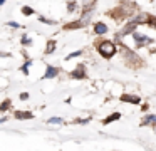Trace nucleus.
<instances>
[{"label": "nucleus", "mask_w": 156, "mask_h": 151, "mask_svg": "<svg viewBox=\"0 0 156 151\" xmlns=\"http://www.w3.org/2000/svg\"><path fill=\"white\" fill-rule=\"evenodd\" d=\"M98 50H99V54H101L102 57L109 59V57H112L116 54V45L112 42H109V40H104V42H101L98 45Z\"/></svg>", "instance_id": "1"}, {"label": "nucleus", "mask_w": 156, "mask_h": 151, "mask_svg": "<svg viewBox=\"0 0 156 151\" xmlns=\"http://www.w3.org/2000/svg\"><path fill=\"white\" fill-rule=\"evenodd\" d=\"M133 39L136 40V44H138V47L144 45V44H149L151 42V39L146 35H143V34H138V32H133Z\"/></svg>", "instance_id": "2"}, {"label": "nucleus", "mask_w": 156, "mask_h": 151, "mask_svg": "<svg viewBox=\"0 0 156 151\" xmlns=\"http://www.w3.org/2000/svg\"><path fill=\"white\" fill-rule=\"evenodd\" d=\"M57 74H59V69H57V67L47 66V67H45V74H44V77H45V79H52V77H55Z\"/></svg>", "instance_id": "3"}, {"label": "nucleus", "mask_w": 156, "mask_h": 151, "mask_svg": "<svg viewBox=\"0 0 156 151\" xmlns=\"http://www.w3.org/2000/svg\"><path fill=\"white\" fill-rule=\"evenodd\" d=\"M71 77H74V79H84V77H86L84 66H79L76 70H72V72H71Z\"/></svg>", "instance_id": "4"}, {"label": "nucleus", "mask_w": 156, "mask_h": 151, "mask_svg": "<svg viewBox=\"0 0 156 151\" xmlns=\"http://www.w3.org/2000/svg\"><path fill=\"white\" fill-rule=\"evenodd\" d=\"M94 32L98 34V35H102V34L108 32V25H106V23H102V22H98L94 25Z\"/></svg>", "instance_id": "5"}, {"label": "nucleus", "mask_w": 156, "mask_h": 151, "mask_svg": "<svg viewBox=\"0 0 156 151\" xmlns=\"http://www.w3.org/2000/svg\"><path fill=\"white\" fill-rule=\"evenodd\" d=\"M143 126H146V124H151V126H156V116L154 114H148V116H144V119L141 121Z\"/></svg>", "instance_id": "6"}, {"label": "nucleus", "mask_w": 156, "mask_h": 151, "mask_svg": "<svg viewBox=\"0 0 156 151\" xmlns=\"http://www.w3.org/2000/svg\"><path fill=\"white\" fill-rule=\"evenodd\" d=\"M15 117H17V119H32L34 114L29 113V111H17V113H15Z\"/></svg>", "instance_id": "7"}, {"label": "nucleus", "mask_w": 156, "mask_h": 151, "mask_svg": "<svg viewBox=\"0 0 156 151\" xmlns=\"http://www.w3.org/2000/svg\"><path fill=\"white\" fill-rule=\"evenodd\" d=\"M121 101H124V102L138 104V102H139V97H138V96H129V94H124V96H121Z\"/></svg>", "instance_id": "8"}, {"label": "nucleus", "mask_w": 156, "mask_h": 151, "mask_svg": "<svg viewBox=\"0 0 156 151\" xmlns=\"http://www.w3.org/2000/svg\"><path fill=\"white\" fill-rule=\"evenodd\" d=\"M119 117H121V114H119V113H114V114H111L109 117H106L102 123H104V124H109V123H112V121H118Z\"/></svg>", "instance_id": "9"}, {"label": "nucleus", "mask_w": 156, "mask_h": 151, "mask_svg": "<svg viewBox=\"0 0 156 151\" xmlns=\"http://www.w3.org/2000/svg\"><path fill=\"white\" fill-rule=\"evenodd\" d=\"M96 0H82V5H84V10H87V12H91V7L94 5Z\"/></svg>", "instance_id": "10"}, {"label": "nucleus", "mask_w": 156, "mask_h": 151, "mask_svg": "<svg viewBox=\"0 0 156 151\" xmlns=\"http://www.w3.org/2000/svg\"><path fill=\"white\" fill-rule=\"evenodd\" d=\"M10 99H5L4 101V102H2V104H0V113H4V111H7L9 109V107H10Z\"/></svg>", "instance_id": "11"}, {"label": "nucleus", "mask_w": 156, "mask_h": 151, "mask_svg": "<svg viewBox=\"0 0 156 151\" xmlns=\"http://www.w3.org/2000/svg\"><path fill=\"white\" fill-rule=\"evenodd\" d=\"M54 49H55V42H54V40H51V42L47 44V50H45V54H52V52H54Z\"/></svg>", "instance_id": "12"}, {"label": "nucleus", "mask_w": 156, "mask_h": 151, "mask_svg": "<svg viewBox=\"0 0 156 151\" xmlns=\"http://www.w3.org/2000/svg\"><path fill=\"white\" fill-rule=\"evenodd\" d=\"M49 124H61L62 123V117H51V119H47Z\"/></svg>", "instance_id": "13"}, {"label": "nucleus", "mask_w": 156, "mask_h": 151, "mask_svg": "<svg viewBox=\"0 0 156 151\" xmlns=\"http://www.w3.org/2000/svg\"><path fill=\"white\" fill-rule=\"evenodd\" d=\"M22 12H24V15H32V13H34V9H30V7H24Z\"/></svg>", "instance_id": "14"}, {"label": "nucleus", "mask_w": 156, "mask_h": 151, "mask_svg": "<svg viewBox=\"0 0 156 151\" xmlns=\"http://www.w3.org/2000/svg\"><path fill=\"white\" fill-rule=\"evenodd\" d=\"M76 7H77V3H76V2H69L67 3V10H69V12H74Z\"/></svg>", "instance_id": "15"}, {"label": "nucleus", "mask_w": 156, "mask_h": 151, "mask_svg": "<svg viewBox=\"0 0 156 151\" xmlns=\"http://www.w3.org/2000/svg\"><path fill=\"white\" fill-rule=\"evenodd\" d=\"M81 54H82V52H81V50H76V52H72V54H69V56H67V57H66V59H67V60H69V59H72V57H77V56H81Z\"/></svg>", "instance_id": "16"}, {"label": "nucleus", "mask_w": 156, "mask_h": 151, "mask_svg": "<svg viewBox=\"0 0 156 151\" xmlns=\"http://www.w3.org/2000/svg\"><path fill=\"white\" fill-rule=\"evenodd\" d=\"M41 22H44V23H47V25H54V20H49V19H44V17H41Z\"/></svg>", "instance_id": "17"}, {"label": "nucleus", "mask_w": 156, "mask_h": 151, "mask_svg": "<svg viewBox=\"0 0 156 151\" xmlns=\"http://www.w3.org/2000/svg\"><path fill=\"white\" fill-rule=\"evenodd\" d=\"M146 20H149V25H153V27H154V29H156V19H153V17H146Z\"/></svg>", "instance_id": "18"}, {"label": "nucleus", "mask_w": 156, "mask_h": 151, "mask_svg": "<svg viewBox=\"0 0 156 151\" xmlns=\"http://www.w3.org/2000/svg\"><path fill=\"white\" fill-rule=\"evenodd\" d=\"M30 64H32V62H30V60H27V62H25V66H24V67H22V69H20V70H22V72H24V74H27V67H29V66H30Z\"/></svg>", "instance_id": "19"}, {"label": "nucleus", "mask_w": 156, "mask_h": 151, "mask_svg": "<svg viewBox=\"0 0 156 151\" xmlns=\"http://www.w3.org/2000/svg\"><path fill=\"white\" fill-rule=\"evenodd\" d=\"M22 44H24V45H30V44H32V40H29L27 37H24V39H22Z\"/></svg>", "instance_id": "20"}, {"label": "nucleus", "mask_w": 156, "mask_h": 151, "mask_svg": "<svg viewBox=\"0 0 156 151\" xmlns=\"http://www.w3.org/2000/svg\"><path fill=\"white\" fill-rule=\"evenodd\" d=\"M20 99H22V101L29 99V94H27V92H22V94H20Z\"/></svg>", "instance_id": "21"}, {"label": "nucleus", "mask_w": 156, "mask_h": 151, "mask_svg": "<svg viewBox=\"0 0 156 151\" xmlns=\"http://www.w3.org/2000/svg\"><path fill=\"white\" fill-rule=\"evenodd\" d=\"M9 25L14 27V29H19V23H17V22H9Z\"/></svg>", "instance_id": "22"}, {"label": "nucleus", "mask_w": 156, "mask_h": 151, "mask_svg": "<svg viewBox=\"0 0 156 151\" xmlns=\"http://www.w3.org/2000/svg\"><path fill=\"white\" fill-rule=\"evenodd\" d=\"M5 2V0H0V5H2V3H4Z\"/></svg>", "instance_id": "23"}]
</instances>
